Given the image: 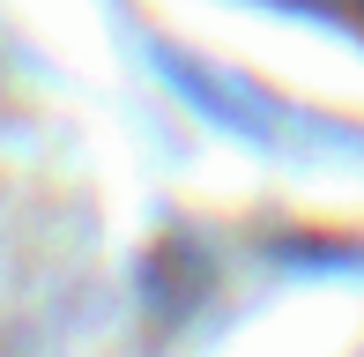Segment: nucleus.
Masks as SVG:
<instances>
[{"label":"nucleus","mask_w":364,"mask_h":357,"mask_svg":"<svg viewBox=\"0 0 364 357\" xmlns=\"http://www.w3.org/2000/svg\"><path fill=\"white\" fill-rule=\"evenodd\" d=\"M290 8H312V15H327V23L364 30V0H290Z\"/></svg>","instance_id":"1"}]
</instances>
